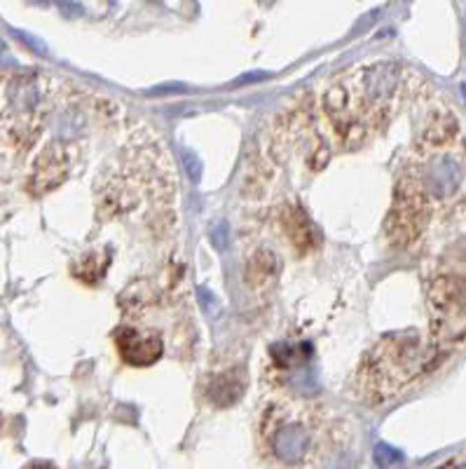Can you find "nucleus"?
Wrapping results in <instances>:
<instances>
[{"label":"nucleus","instance_id":"nucleus-1","mask_svg":"<svg viewBox=\"0 0 466 469\" xmlns=\"http://www.w3.org/2000/svg\"><path fill=\"white\" fill-rule=\"evenodd\" d=\"M401 75L403 73L396 63L382 61L352 68L330 83L319 103L321 127H317L319 132L326 127L321 138H330L333 146L340 148H359L370 141L389 123L401 101Z\"/></svg>","mask_w":466,"mask_h":469},{"label":"nucleus","instance_id":"nucleus-2","mask_svg":"<svg viewBox=\"0 0 466 469\" xmlns=\"http://www.w3.org/2000/svg\"><path fill=\"white\" fill-rule=\"evenodd\" d=\"M96 183L103 218H131L141 211L157 218L176 195V174L153 136H134Z\"/></svg>","mask_w":466,"mask_h":469},{"label":"nucleus","instance_id":"nucleus-3","mask_svg":"<svg viewBox=\"0 0 466 469\" xmlns=\"http://www.w3.org/2000/svg\"><path fill=\"white\" fill-rule=\"evenodd\" d=\"M443 357L434 340L417 331L382 335L361 359L354 375V397L368 406L389 402L422 373L438 366Z\"/></svg>","mask_w":466,"mask_h":469},{"label":"nucleus","instance_id":"nucleus-4","mask_svg":"<svg viewBox=\"0 0 466 469\" xmlns=\"http://www.w3.org/2000/svg\"><path fill=\"white\" fill-rule=\"evenodd\" d=\"M431 340L443 355L466 340V242L443 251L427 280Z\"/></svg>","mask_w":466,"mask_h":469},{"label":"nucleus","instance_id":"nucleus-5","mask_svg":"<svg viewBox=\"0 0 466 469\" xmlns=\"http://www.w3.org/2000/svg\"><path fill=\"white\" fill-rule=\"evenodd\" d=\"M324 408L298 402H277L265 408L260 434L275 460L288 467L305 465L324 432Z\"/></svg>","mask_w":466,"mask_h":469},{"label":"nucleus","instance_id":"nucleus-6","mask_svg":"<svg viewBox=\"0 0 466 469\" xmlns=\"http://www.w3.org/2000/svg\"><path fill=\"white\" fill-rule=\"evenodd\" d=\"M115 347H118L120 357L125 359L129 366H153L157 359L165 352V343L153 331H141L134 326H120L113 333Z\"/></svg>","mask_w":466,"mask_h":469},{"label":"nucleus","instance_id":"nucleus-7","mask_svg":"<svg viewBox=\"0 0 466 469\" xmlns=\"http://www.w3.org/2000/svg\"><path fill=\"white\" fill-rule=\"evenodd\" d=\"M312 347L305 343H277L270 347L267 357L265 378L270 375L275 385H286L295 375H305V368L310 364Z\"/></svg>","mask_w":466,"mask_h":469},{"label":"nucleus","instance_id":"nucleus-8","mask_svg":"<svg viewBox=\"0 0 466 469\" xmlns=\"http://www.w3.org/2000/svg\"><path fill=\"white\" fill-rule=\"evenodd\" d=\"M282 230H284V235L290 240V244L298 249L300 253L312 251V249L319 244V235H317V230H314L310 216H307L298 205L284 207Z\"/></svg>","mask_w":466,"mask_h":469},{"label":"nucleus","instance_id":"nucleus-9","mask_svg":"<svg viewBox=\"0 0 466 469\" xmlns=\"http://www.w3.org/2000/svg\"><path fill=\"white\" fill-rule=\"evenodd\" d=\"M244 373L240 368L223 371V373L211 375L206 385V402L213 404L215 408H227L232 404H237L244 395Z\"/></svg>","mask_w":466,"mask_h":469},{"label":"nucleus","instance_id":"nucleus-10","mask_svg":"<svg viewBox=\"0 0 466 469\" xmlns=\"http://www.w3.org/2000/svg\"><path fill=\"white\" fill-rule=\"evenodd\" d=\"M279 265L282 263H279V256L275 251H270V249H260V251H255L246 263L248 284H253V286L267 284V282L275 280V277L279 275Z\"/></svg>","mask_w":466,"mask_h":469},{"label":"nucleus","instance_id":"nucleus-11","mask_svg":"<svg viewBox=\"0 0 466 469\" xmlns=\"http://www.w3.org/2000/svg\"><path fill=\"white\" fill-rule=\"evenodd\" d=\"M68 160L66 155L59 153V150H50L38 165V174H36V183L40 185V190H50L54 185H59L68 174Z\"/></svg>","mask_w":466,"mask_h":469},{"label":"nucleus","instance_id":"nucleus-12","mask_svg":"<svg viewBox=\"0 0 466 469\" xmlns=\"http://www.w3.org/2000/svg\"><path fill=\"white\" fill-rule=\"evenodd\" d=\"M108 263H110V256H108L106 251H94V253H89V256L80 258V263H78V280L94 284V282H98L103 275H106Z\"/></svg>","mask_w":466,"mask_h":469},{"label":"nucleus","instance_id":"nucleus-13","mask_svg":"<svg viewBox=\"0 0 466 469\" xmlns=\"http://www.w3.org/2000/svg\"><path fill=\"white\" fill-rule=\"evenodd\" d=\"M375 460H377V465H380V467H392V465H396V462L401 460V453H399V450H394L392 446H387V444H377Z\"/></svg>","mask_w":466,"mask_h":469},{"label":"nucleus","instance_id":"nucleus-14","mask_svg":"<svg viewBox=\"0 0 466 469\" xmlns=\"http://www.w3.org/2000/svg\"><path fill=\"white\" fill-rule=\"evenodd\" d=\"M183 158H185V162H188V171L192 176V181H200L202 169H200V162H197V158H195V155H190L188 150H183Z\"/></svg>","mask_w":466,"mask_h":469},{"label":"nucleus","instance_id":"nucleus-15","mask_svg":"<svg viewBox=\"0 0 466 469\" xmlns=\"http://www.w3.org/2000/svg\"><path fill=\"white\" fill-rule=\"evenodd\" d=\"M438 469H466V455H462V457H452L450 462H445V465L438 467Z\"/></svg>","mask_w":466,"mask_h":469},{"label":"nucleus","instance_id":"nucleus-16","mask_svg":"<svg viewBox=\"0 0 466 469\" xmlns=\"http://www.w3.org/2000/svg\"><path fill=\"white\" fill-rule=\"evenodd\" d=\"M17 36H19L21 40H26V43H28V45H31V48H33V50H38V52H45V45H43V43H40V40H36V38H31V36H28V33H21V31H17Z\"/></svg>","mask_w":466,"mask_h":469},{"label":"nucleus","instance_id":"nucleus-17","mask_svg":"<svg viewBox=\"0 0 466 469\" xmlns=\"http://www.w3.org/2000/svg\"><path fill=\"white\" fill-rule=\"evenodd\" d=\"M61 10L66 12L68 17H75V14H83V8L80 5H73V3H66V0H61Z\"/></svg>","mask_w":466,"mask_h":469},{"label":"nucleus","instance_id":"nucleus-18","mask_svg":"<svg viewBox=\"0 0 466 469\" xmlns=\"http://www.w3.org/2000/svg\"><path fill=\"white\" fill-rule=\"evenodd\" d=\"M213 237H215V240H213V244H215V247H223V237H225V225H220V228H215V230H213Z\"/></svg>","mask_w":466,"mask_h":469},{"label":"nucleus","instance_id":"nucleus-19","mask_svg":"<svg viewBox=\"0 0 466 469\" xmlns=\"http://www.w3.org/2000/svg\"><path fill=\"white\" fill-rule=\"evenodd\" d=\"M36 3H50V0H36Z\"/></svg>","mask_w":466,"mask_h":469}]
</instances>
